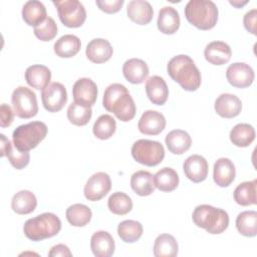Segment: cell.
Instances as JSON below:
<instances>
[{"label":"cell","instance_id":"1","mask_svg":"<svg viewBox=\"0 0 257 257\" xmlns=\"http://www.w3.org/2000/svg\"><path fill=\"white\" fill-rule=\"evenodd\" d=\"M102 105L121 121H130L136 115L135 101L127 88L120 83H112L105 88Z\"/></svg>","mask_w":257,"mask_h":257},{"label":"cell","instance_id":"2","mask_svg":"<svg viewBox=\"0 0 257 257\" xmlns=\"http://www.w3.org/2000/svg\"><path fill=\"white\" fill-rule=\"evenodd\" d=\"M167 71L171 78L187 91H195L201 85V72L194 60L186 54L174 56L168 62Z\"/></svg>","mask_w":257,"mask_h":257},{"label":"cell","instance_id":"3","mask_svg":"<svg viewBox=\"0 0 257 257\" xmlns=\"http://www.w3.org/2000/svg\"><path fill=\"white\" fill-rule=\"evenodd\" d=\"M185 17L198 29L209 30L218 21V8L210 0H190L185 7Z\"/></svg>","mask_w":257,"mask_h":257},{"label":"cell","instance_id":"4","mask_svg":"<svg viewBox=\"0 0 257 257\" xmlns=\"http://www.w3.org/2000/svg\"><path fill=\"white\" fill-rule=\"evenodd\" d=\"M192 219L196 226L205 229L210 234H221L229 225V216L226 211L207 204L197 206Z\"/></svg>","mask_w":257,"mask_h":257},{"label":"cell","instance_id":"5","mask_svg":"<svg viewBox=\"0 0 257 257\" xmlns=\"http://www.w3.org/2000/svg\"><path fill=\"white\" fill-rule=\"evenodd\" d=\"M60 229V219L55 214L49 212L28 219L23 226L25 236L32 241H41L51 238L57 235Z\"/></svg>","mask_w":257,"mask_h":257},{"label":"cell","instance_id":"6","mask_svg":"<svg viewBox=\"0 0 257 257\" xmlns=\"http://www.w3.org/2000/svg\"><path fill=\"white\" fill-rule=\"evenodd\" d=\"M47 135V126L42 121H31L15 128L12 135L13 145L21 152L36 148Z\"/></svg>","mask_w":257,"mask_h":257},{"label":"cell","instance_id":"7","mask_svg":"<svg viewBox=\"0 0 257 257\" xmlns=\"http://www.w3.org/2000/svg\"><path fill=\"white\" fill-rule=\"evenodd\" d=\"M132 156L140 164L155 167L165 158V149L160 142L151 140H138L132 147Z\"/></svg>","mask_w":257,"mask_h":257},{"label":"cell","instance_id":"8","mask_svg":"<svg viewBox=\"0 0 257 257\" xmlns=\"http://www.w3.org/2000/svg\"><path fill=\"white\" fill-rule=\"evenodd\" d=\"M11 102L14 113L20 118H30L38 112L36 94L26 86H18L14 89Z\"/></svg>","mask_w":257,"mask_h":257},{"label":"cell","instance_id":"9","mask_svg":"<svg viewBox=\"0 0 257 257\" xmlns=\"http://www.w3.org/2000/svg\"><path fill=\"white\" fill-rule=\"evenodd\" d=\"M60 21L69 28L80 27L86 19V11L82 3L77 0L53 1Z\"/></svg>","mask_w":257,"mask_h":257},{"label":"cell","instance_id":"10","mask_svg":"<svg viewBox=\"0 0 257 257\" xmlns=\"http://www.w3.org/2000/svg\"><path fill=\"white\" fill-rule=\"evenodd\" d=\"M41 100L44 108L49 112H57L61 110L67 101L65 86L60 82L49 83L42 89Z\"/></svg>","mask_w":257,"mask_h":257},{"label":"cell","instance_id":"11","mask_svg":"<svg viewBox=\"0 0 257 257\" xmlns=\"http://www.w3.org/2000/svg\"><path fill=\"white\" fill-rule=\"evenodd\" d=\"M111 181L109 176L104 172H97L93 174L84 186V197L88 201H98L102 199L110 190Z\"/></svg>","mask_w":257,"mask_h":257},{"label":"cell","instance_id":"12","mask_svg":"<svg viewBox=\"0 0 257 257\" xmlns=\"http://www.w3.org/2000/svg\"><path fill=\"white\" fill-rule=\"evenodd\" d=\"M72 95L74 102L86 107H91L96 101L97 86L90 78H79L73 84Z\"/></svg>","mask_w":257,"mask_h":257},{"label":"cell","instance_id":"13","mask_svg":"<svg viewBox=\"0 0 257 257\" xmlns=\"http://www.w3.org/2000/svg\"><path fill=\"white\" fill-rule=\"evenodd\" d=\"M254 70L244 62H235L230 64L226 70L228 82L238 88H245L252 84L254 80Z\"/></svg>","mask_w":257,"mask_h":257},{"label":"cell","instance_id":"14","mask_svg":"<svg viewBox=\"0 0 257 257\" xmlns=\"http://www.w3.org/2000/svg\"><path fill=\"white\" fill-rule=\"evenodd\" d=\"M166 126L165 116L156 110H146L138 123L139 131L148 136H157L161 134Z\"/></svg>","mask_w":257,"mask_h":257},{"label":"cell","instance_id":"15","mask_svg":"<svg viewBox=\"0 0 257 257\" xmlns=\"http://www.w3.org/2000/svg\"><path fill=\"white\" fill-rule=\"evenodd\" d=\"M183 170L190 181L201 183L207 178L208 162L200 155H192L184 162Z\"/></svg>","mask_w":257,"mask_h":257},{"label":"cell","instance_id":"16","mask_svg":"<svg viewBox=\"0 0 257 257\" xmlns=\"http://www.w3.org/2000/svg\"><path fill=\"white\" fill-rule=\"evenodd\" d=\"M1 137V157H7L8 161L16 170H22L29 164L30 155L28 152H21L3 135Z\"/></svg>","mask_w":257,"mask_h":257},{"label":"cell","instance_id":"17","mask_svg":"<svg viewBox=\"0 0 257 257\" xmlns=\"http://www.w3.org/2000/svg\"><path fill=\"white\" fill-rule=\"evenodd\" d=\"M214 107L221 117L232 118L241 112L242 102L235 94L222 93L215 100Z\"/></svg>","mask_w":257,"mask_h":257},{"label":"cell","instance_id":"18","mask_svg":"<svg viewBox=\"0 0 257 257\" xmlns=\"http://www.w3.org/2000/svg\"><path fill=\"white\" fill-rule=\"evenodd\" d=\"M113 49L110 43L103 38H94L88 42L85 49L87 58L93 63H103L110 59Z\"/></svg>","mask_w":257,"mask_h":257},{"label":"cell","instance_id":"19","mask_svg":"<svg viewBox=\"0 0 257 257\" xmlns=\"http://www.w3.org/2000/svg\"><path fill=\"white\" fill-rule=\"evenodd\" d=\"M126 13L133 22L140 25H146L152 21L154 10L148 1L132 0L127 4Z\"/></svg>","mask_w":257,"mask_h":257},{"label":"cell","instance_id":"20","mask_svg":"<svg viewBox=\"0 0 257 257\" xmlns=\"http://www.w3.org/2000/svg\"><path fill=\"white\" fill-rule=\"evenodd\" d=\"M236 169L233 162L228 158H220L213 168L214 182L220 187H228L234 181Z\"/></svg>","mask_w":257,"mask_h":257},{"label":"cell","instance_id":"21","mask_svg":"<svg viewBox=\"0 0 257 257\" xmlns=\"http://www.w3.org/2000/svg\"><path fill=\"white\" fill-rule=\"evenodd\" d=\"M232 55L230 46L223 41H212L205 47L204 56L213 65H223L229 62Z\"/></svg>","mask_w":257,"mask_h":257},{"label":"cell","instance_id":"22","mask_svg":"<svg viewBox=\"0 0 257 257\" xmlns=\"http://www.w3.org/2000/svg\"><path fill=\"white\" fill-rule=\"evenodd\" d=\"M122 73L128 82L133 84H140L143 83L149 75V67L144 60L131 58L123 63Z\"/></svg>","mask_w":257,"mask_h":257},{"label":"cell","instance_id":"23","mask_svg":"<svg viewBox=\"0 0 257 257\" xmlns=\"http://www.w3.org/2000/svg\"><path fill=\"white\" fill-rule=\"evenodd\" d=\"M146 92L149 99L157 105H163L168 99L169 88L163 77L153 75L146 82Z\"/></svg>","mask_w":257,"mask_h":257},{"label":"cell","instance_id":"24","mask_svg":"<svg viewBox=\"0 0 257 257\" xmlns=\"http://www.w3.org/2000/svg\"><path fill=\"white\" fill-rule=\"evenodd\" d=\"M114 240L106 231L93 233L90 239V248L96 257H109L114 252Z\"/></svg>","mask_w":257,"mask_h":257},{"label":"cell","instance_id":"25","mask_svg":"<svg viewBox=\"0 0 257 257\" xmlns=\"http://www.w3.org/2000/svg\"><path fill=\"white\" fill-rule=\"evenodd\" d=\"M51 72L48 67L41 64H34L27 67L25 80L29 86L35 89H44L50 82Z\"/></svg>","mask_w":257,"mask_h":257},{"label":"cell","instance_id":"26","mask_svg":"<svg viewBox=\"0 0 257 257\" xmlns=\"http://www.w3.org/2000/svg\"><path fill=\"white\" fill-rule=\"evenodd\" d=\"M158 29L164 34H174L180 27V15L171 6H165L159 11Z\"/></svg>","mask_w":257,"mask_h":257},{"label":"cell","instance_id":"27","mask_svg":"<svg viewBox=\"0 0 257 257\" xmlns=\"http://www.w3.org/2000/svg\"><path fill=\"white\" fill-rule=\"evenodd\" d=\"M168 150L174 155H182L186 153L192 145L190 135L183 130H174L170 132L165 139Z\"/></svg>","mask_w":257,"mask_h":257},{"label":"cell","instance_id":"28","mask_svg":"<svg viewBox=\"0 0 257 257\" xmlns=\"http://www.w3.org/2000/svg\"><path fill=\"white\" fill-rule=\"evenodd\" d=\"M22 18L26 24L35 27L47 18L46 8L40 1L29 0L23 5Z\"/></svg>","mask_w":257,"mask_h":257},{"label":"cell","instance_id":"29","mask_svg":"<svg viewBox=\"0 0 257 257\" xmlns=\"http://www.w3.org/2000/svg\"><path fill=\"white\" fill-rule=\"evenodd\" d=\"M37 206L35 195L28 190H21L16 193L11 200L12 210L19 215L32 213Z\"/></svg>","mask_w":257,"mask_h":257},{"label":"cell","instance_id":"30","mask_svg":"<svg viewBox=\"0 0 257 257\" xmlns=\"http://www.w3.org/2000/svg\"><path fill=\"white\" fill-rule=\"evenodd\" d=\"M131 187L137 195L142 197L149 196L155 190L154 176L148 171H138L131 178Z\"/></svg>","mask_w":257,"mask_h":257},{"label":"cell","instance_id":"31","mask_svg":"<svg viewBox=\"0 0 257 257\" xmlns=\"http://www.w3.org/2000/svg\"><path fill=\"white\" fill-rule=\"evenodd\" d=\"M80 39L73 34H65L54 43V52L61 58H69L74 56L80 50Z\"/></svg>","mask_w":257,"mask_h":257},{"label":"cell","instance_id":"32","mask_svg":"<svg viewBox=\"0 0 257 257\" xmlns=\"http://www.w3.org/2000/svg\"><path fill=\"white\" fill-rule=\"evenodd\" d=\"M154 184L162 192H172L179 185V176L174 169L165 167L155 174Z\"/></svg>","mask_w":257,"mask_h":257},{"label":"cell","instance_id":"33","mask_svg":"<svg viewBox=\"0 0 257 257\" xmlns=\"http://www.w3.org/2000/svg\"><path fill=\"white\" fill-rule=\"evenodd\" d=\"M178 243L170 234L159 235L154 244V255L156 257H175L178 254Z\"/></svg>","mask_w":257,"mask_h":257},{"label":"cell","instance_id":"34","mask_svg":"<svg viewBox=\"0 0 257 257\" xmlns=\"http://www.w3.org/2000/svg\"><path fill=\"white\" fill-rule=\"evenodd\" d=\"M254 140L255 130L249 123H238L230 132V141L236 147H248Z\"/></svg>","mask_w":257,"mask_h":257},{"label":"cell","instance_id":"35","mask_svg":"<svg viewBox=\"0 0 257 257\" xmlns=\"http://www.w3.org/2000/svg\"><path fill=\"white\" fill-rule=\"evenodd\" d=\"M256 185L257 180L250 182H243L239 184L234 190V200L241 206L255 205L256 201Z\"/></svg>","mask_w":257,"mask_h":257},{"label":"cell","instance_id":"36","mask_svg":"<svg viewBox=\"0 0 257 257\" xmlns=\"http://www.w3.org/2000/svg\"><path fill=\"white\" fill-rule=\"evenodd\" d=\"M91 210L83 204H73L66 210V219L74 227H83L91 220Z\"/></svg>","mask_w":257,"mask_h":257},{"label":"cell","instance_id":"37","mask_svg":"<svg viewBox=\"0 0 257 257\" xmlns=\"http://www.w3.org/2000/svg\"><path fill=\"white\" fill-rule=\"evenodd\" d=\"M238 232L246 237H254L257 234V212L244 211L236 218Z\"/></svg>","mask_w":257,"mask_h":257},{"label":"cell","instance_id":"38","mask_svg":"<svg viewBox=\"0 0 257 257\" xmlns=\"http://www.w3.org/2000/svg\"><path fill=\"white\" fill-rule=\"evenodd\" d=\"M143 225L135 220H124L117 226V235L125 243H134L143 235Z\"/></svg>","mask_w":257,"mask_h":257},{"label":"cell","instance_id":"39","mask_svg":"<svg viewBox=\"0 0 257 257\" xmlns=\"http://www.w3.org/2000/svg\"><path fill=\"white\" fill-rule=\"evenodd\" d=\"M107 207L112 214L125 215L133 209V201L123 192H115L109 196Z\"/></svg>","mask_w":257,"mask_h":257},{"label":"cell","instance_id":"40","mask_svg":"<svg viewBox=\"0 0 257 257\" xmlns=\"http://www.w3.org/2000/svg\"><path fill=\"white\" fill-rule=\"evenodd\" d=\"M116 122L109 114H101L94 122L92 132L99 140H107L115 133Z\"/></svg>","mask_w":257,"mask_h":257},{"label":"cell","instance_id":"41","mask_svg":"<svg viewBox=\"0 0 257 257\" xmlns=\"http://www.w3.org/2000/svg\"><path fill=\"white\" fill-rule=\"evenodd\" d=\"M92 110L91 107H86L80 105L76 102H71L67 108V118L68 120L77 126H82L87 124L91 118Z\"/></svg>","mask_w":257,"mask_h":257},{"label":"cell","instance_id":"42","mask_svg":"<svg viewBox=\"0 0 257 257\" xmlns=\"http://www.w3.org/2000/svg\"><path fill=\"white\" fill-rule=\"evenodd\" d=\"M35 36L42 41H50L57 34V25L53 18L47 17L43 22L34 27Z\"/></svg>","mask_w":257,"mask_h":257},{"label":"cell","instance_id":"43","mask_svg":"<svg viewBox=\"0 0 257 257\" xmlns=\"http://www.w3.org/2000/svg\"><path fill=\"white\" fill-rule=\"evenodd\" d=\"M95 4L101 11L111 14L121 9L123 5V0H96Z\"/></svg>","mask_w":257,"mask_h":257},{"label":"cell","instance_id":"44","mask_svg":"<svg viewBox=\"0 0 257 257\" xmlns=\"http://www.w3.org/2000/svg\"><path fill=\"white\" fill-rule=\"evenodd\" d=\"M0 125L1 127H7L9 126L14 119V111L12 110V108L6 104V103H2L0 106Z\"/></svg>","mask_w":257,"mask_h":257},{"label":"cell","instance_id":"45","mask_svg":"<svg viewBox=\"0 0 257 257\" xmlns=\"http://www.w3.org/2000/svg\"><path fill=\"white\" fill-rule=\"evenodd\" d=\"M256 20H257V10L256 9H252L250 11H248L243 18V23H244V27L246 28L247 31H249L250 33L256 35Z\"/></svg>","mask_w":257,"mask_h":257},{"label":"cell","instance_id":"46","mask_svg":"<svg viewBox=\"0 0 257 257\" xmlns=\"http://www.w3.org/2000/svg\"><path fill=\"white\" fill-rule=\"evenodd\" d=\"M48 256L50 257H71L72 253L69 248L64 244H57L53 246L48 252Z\"/></svg>","mask_w":257,"mask_h":257},{"label":"cell","instance_id":"47","mask_svg":"<svg viewBox=\"0 0 257 257\" xmlns=\"http://www.w3.org/2000/svg\"><path fill=\"white\" fill-rule=\"evenodd\" d=\"M248 1H244V2H240V1H230V4H232L233 6L237 7V8H240L242 7L243 5H245Z\"/></svg>","mask_w":257,"mask_h":257}]
</instances>
